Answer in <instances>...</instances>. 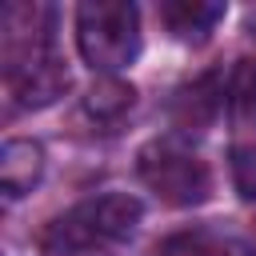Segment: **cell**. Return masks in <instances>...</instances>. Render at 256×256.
<instances>
[{
    "label": "cell",
    "mask_w": 256,
    "mask_h": 256,
    "mask_svg": "<svg viewBox=\"0 0 256 256\" xmlns=\"http://www.w3.org/2000/svg\"><path fill=\"white\" fill-rule=\"evenodd\" d=\"M52 16L44 4L4 12V88L20 108H44L68 92V68L52 48Z\"/></svg>",
    "instance_id": "cell-1"
},
{
    "label": "cell",
    "mask_w": 256,
    "mask_h": 256,
    "mask_svg": "<svg viewBox=\"0 0 256 256\" xmlns=\"http://www.w3.org/2000/svg\"><path fill=\"white\" fill-rule=\"evenodd\" d=\"M140 212H144L140 200L128 192L88 196V200L72 204L68 212H60L56 220H48L40 248L48 256H88V252L112 248L140 224Z\"/></svg>",
    "instance_id": "cell-2"
},
{
    "label": "cell",
    "mask_w": 256,
    "mask_h": 256,
    "mask_svg": "<svg viewBox=\"0 0 256 256\" xmlns=\"http://www.w3.org/2000/svg\"><path fill=\"white\" fill-rule=\"evenodd\" d=\"M76 48L96 72H120L140 56V12L128 0H88L76 8Z\"/></svg>",
    "instance_id": "cell-3"
},
{
    "label": "cell",
    "mask_w": 256,
    "mask_h": 256,
    "mask_svg": "<svg viewBox=\"0 0 256 256\" xmlns=\"http://www.w3.org/2000/svg\"><path fill=\"white\" fill-rule=\"evenodd\" d=\"M140 180L172 208H192L204 204L212 192V172L200 156H192L184 144L176 140H152L148 148H140L136 160Z\"/></svg>",
    "instance_id": "cell-4"
},
{
    "label": "cell",
    "mask_w": 256,
    "mask_h": 256,
    "mask_svg": "<svg viewBox=\"0 0 256 256\" xmlns=\"http://www.w3.org/2000/svg\"><path fill=\"white\" fill-rule=\"evenodd\" d=\"M160 20H164V28H168L180 44H200V40H208V32L224 20V4L172 0V4H160Z\"/></svg>",
    "instance_id": "cell-5"
},
{
    "label": "cell",
    "mask_w": 256,
    "mask_h": 256,
    "mask_svg": "<svg viewBox=\"0 0 256 256\" xmlns=\"http://www.w3.org/2000/svg\"><path fill=\"white\" fill-rule=\"evenodd\" d=\"M220 104H224V84H220L216 72H208V76H196L192 84H184L176 92L172 116H176L180 128H204V124H212Z\"/></svg>",
    "instance_id": "cell-6"
},
{
    "label": "cell",
    "mask_w": 256,
    "mask_h": 256,
    "mask_svg": "<svg viewBox=\"0 0 256 256\" xmlns=\"http://www.w3.org/2000/svg\"><path fill=\"white\" fill-rule=\"evenodd\" d=\"M40 172H44L40 144H32V140H8L4 144V152H0V188H4L8 200L32 192V184L40 180Z\"/></svg>",
    "instance_id": "cell-7"
},
{
    "label": "cell",
    "mask_w": 256,
    "mask_h": 256,
    "mask_svg": "<svg viewBox=\"0 0 256 256\" xmlns=\"http://www.w3.org/2000/svg\"><path fill=\"white\" fill-rule=\"evenodd\" d=\"M224 104L236 128L256 132V60H236V68L224 80Z\"/></svg>",
    "instance_id": "cell-8"
},
{
    "label": "cell",
    "mask_w": 256,
    "mask_h": 256,
    "mask_svg": "<svg viewBox=\"0 0 256 256\" xmlns=\"http://www.w3.org/2000/svg\"><path fill=\"white\" fill-rule=\"evenodd\" d=\"M132 104H136V88L124 84V80H116V76L96 80V84L88 88V96H84V112H88L92 120H108V124L120 120Z\"/></svg>",
    "instance_id": "cell-9"
},
{
    "label": "cell",
    "mask_w": 256,
    "mask_h": 256,
    "mask_svg": "<svg viewBox=\"0 0 256 256\" xmlns=\"http://www.w3.org/2000/svg\"><path fill=\"white\" fill-rule=\"evenodd\" d=\"M232 176L244 200H256V148H236L232 152Z\"/></svg>",
    "instance_id": "cell-10"
}]
</instances>
